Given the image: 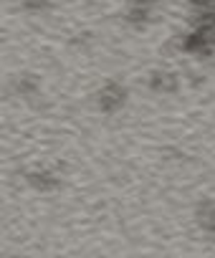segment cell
<instances>
[{"label":"cell","mask_w":215,"mask_h":258,"mask_svg":"<svg viewBox=\"0 0 215 258\" xmlns=\"http://www.w3.org/2000/svg\"><path fill=\"white\" fill-rule=\"evenodd\" d=\"M150 8H152L150 0H137V6L129 11V21H134V23L147 21V18H150Z\"/></svg>","instance_id":"7a4b0ae2"},{"label":"cell","mask_w":215,"mask_h":258,"mask_svg":"<svg viewBox=\"0 0 215 258\" xmlns=\"http://www.w3.org/2000/svg\"><path fill=\"white\" fill-rule=\"evenodd\" d=\"M99 104H101V109H104V111H114L117 106H122V104H124V89H122V86H117V84H109V86H106V89L101 91Z\"/></svg>","instance_id":"6da1fadb"}]
</instances>
